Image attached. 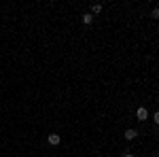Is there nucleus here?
<instances>
[{"instance_id": "obj_9", "label": "nucleus", "mask_w": 159, "mask_h": 157, "mask_svg": "<svg viewBox=\"0 0 159 157\" xmlns=\"http://www.w3.org/2000/svg\"><path fill=\"white\" fill-rule=\"evenodd\" d=\"M155 157H159V155H155Z\"/></svg>"}, {"instance_id": "obj_2", "label": "nucleus", "mask_w": 159, "mask_h": 157, "mask_svg": "<svg viewBox=\"0 0 159 157\" xmlns=\"http://www.w3.org/2000/svg\"><path fill=\"white\" fill-rule=\"evenodd\" d=\"M47 142H49L51 146H57V145H60V142H61V138H60V136H57V134H51L49 138H47Z\"/></svg>"}, {"instance_id": "obj_5", "label": "nucleus", "mask_w": 159, "mask_h": 157, "mask_svg": "<svg viewBox=\"0 0 159 157\" xmlns=\"http://www.w3.org/2000/svg\"><path fill=\"white\" fill-rule=\"evenodd\" d=\"M98 13H102V4H93L91 7V15H98Z\"/></svg>"}, {"instance_id": "obj_4", "label": "nucleus", "mask_w": 159, "mask_h": 157, "mask_svg": "<svg viewBox=\"0 0 159 157\" xmlns=\"http://www.w3.org/2000/svg\"><path fill=\"white\" fill-rule=\"evenodd\" d=\"M91 21H93V15H91V13H85V15H83V24L89 25Z\"/></svg>"}, {"instance_id": "obj_7", "label": "nucleus", "mask_w": 159, "mask_h": 157, "mask_svg": "<svg viewBox=\"0 0 159 157\" xmlns=\"http://www.w3.org/2000/svg\"><path fill=\"white\" fill-rule=\"evenodd\" d=\"M153 121H155V123H157V125H159V110H157V113H155V115H153Z\"/></svg>"}, {"instance_id": "obj_3", "label": "nucleus", "mask_w": 159, "mask_h": 157, "mask_svg": "<svg viewBox=\"0 0 159 157\" xmlns=\"http://www.w3.org/2000/svg\"><path fill=\"white\" fill-rule=\"evenodd\" d=\"M134 138H138L136 130H125V140H134Z\"/></svg>"}, {"instance_id": "obj_8", "label": "nucleus", "mask_w": 159, "mask_h": 157, "mask_svg": "<svg viewBox=\"0 0 159 157\" xmlns=\"http://www.w3.org/2000/svg\"><path fill=\"white\" fill-rule=\"evenodd\" d=\"M123 157H134V155H132V153H125V155H123Z\"/></svg>"}, {"instance_id": "obj_1", "label": "nucleus", "mask_w": 159, "mask_h": 157, "mask_svg": "<svg viewBox=\"0 0 159 157\" xmlns=\"http://www.w3.org/2000/svg\"><path fill=\"white\" fill-rule=\"evenodd\" d=\"M136 117H138V121H147L148 119V110L144 109V106H140V109L136 110Z\"/></svg>"}, {"instance_id": "obj_6", "label": "nucleus", "mask_w": 159, "mask_h": 157, "mask_svg": "<svg viewBox=\"0 0 159 157\" xmlns=\"http://www.w3.org/2000/svg\"><path fill=\"white\" fill-rule=\"evenodd\" d=\"M151 17H153V19H159V9H153V13H151Z\"/></svg>"}]
</instances>
